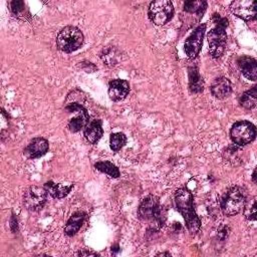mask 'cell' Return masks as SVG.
I'll list each match as a JSON object with an SVG mask.
<instances>
[{
    "mask_svg": "<svg viewBox=\"0 0 257 257\" xmlns=\"http://www.w3.org/2000/svg\"><path fill=\"white\" fill-rule=\"evenodd\" d=\"M174 199L177 210L182 214L189 232L192 234L197 233L201 227V220L194 209V198L192 193L188 189L181 188L175 192Z\"/></svg>",
    "mask_w": 257,
    "mask_h": 257,
    "instance_id": "1",
    "label": "cell"
},
{
    "mask_svg": "<svg viewBox=\"0 0 257 257\" xmlns=\"http://www.w3.org/2000/svg\"><path fill=\"white\" fill-rule=\"evenodd\" d=\"M213 18L215 19L216 26L208 33V43L210 54L214 58H218L225 50L227 40L226 28L228 26V20L220 17L219 14H214Z\"/></svg>",
    "mask_w": 257,
    "mask_h": 257,
    "instance_id": "2",
    "label": "cell"
},
{
    "mask_svg": "<svg viewBox=\"0 0 257 257\" xmlns=\"http://www.w3.org/2000/svg\"><path fill=\"white\" fill-rule=\"evenodd\" d=\"M138 214L141 220L154 223L159 228L165 222V211L160 204L159 198L154 195H149L142 201Z\"/></svg>",
    "mask_w": 257,
    "mask_h": 257,
    "instance_id": "3",
    "label": "cell"
},
{
    "mask_svg": "<svg viewBox=\"0 0 257 257\" xmlns=\"http://www.w3.org/2000/svg\"><path fill=\"white\" fill-rule=\"evenodd\" d=\"M246 203L245 194L242 188L238 186L231 187L223 196L221 201V210L226 216H235L239 214Z\"/></svg>",
    "mask_w": 257,
    "mask_h": 257,
    "instance_id": "4",
    "label": "cell"
},
{
    "mask_svg": "<svg viewBox=\"0 0 257 257\" xmlns=\"http://www.w3.org/2000/svg\"><path fill=\"white\" fill-rule=\"evenodd\" d=\"M83 43V34L80 29L75 26H66L59 31L56 37V44L58 48L70 53L77 50Z\"/></svg>",
    "mask_w": 257,
    "mask_h": 257,
    "instance_id": "5",
    "label": "cell"
},
{
    "mask_svg": "<svg viewBox=\"0 0 257 257\" xmlns=\"http://www.w3.org/2000/svg\"><path fill=\"white\" fill-rule=\"evenodd\" d=\"M149 18L150 20L158 25L162 26L168 23L174 14L173 3L169 0H157L153 1L149 6Z\"/></svg>",
    "mask_w": 257,
    "mask_h": 257,
    "instance_id": "6",
    "label": "cell"
},
{
    "mask_svg": "<svg viewBox=\"0 0 257 257\" xmlns=\"http://www.w3.org/2000/svg\"><path fill=\"white\" fill-rule=\"evenodd\" d=\"M230 134L233 143L242 147L254 141L256 137V127L248 120H240L233 124Z\"/></svg>",
    "mask_w": 257,
    "mask_h": 257,
    "instance_id": "7",
    "label": "cell"
},
{
    "mask_svg": "<svg viewBox=\"0 0 257 257\" xmlns=\"http://www.w3.org/2000/svg\"><path fill=\"white\" fill-rule=\"evenodd\" d=\"M47 199L46 189L40 186H30L23 195V204L29 211H39L43 208Z\"/></svg>",
    "mask_w": 257,
    "mask_h": 257,
    "instance_id": "8",
    "label": "cell"
},
{
    "mask_svg": "<svg viewBox=\"0 0 257 257\" xmlns=\"http://www.w3.org/2000/svg\"><path fill=\"white\" fill-rule=\"evenodd\" d=\"M205 31H206V24L199 25L185 41L184 50L189 58L194 59L195 57L198 56L203 45Z\"/></svg>",
    "mask_w": 257,
    "mask_h": 257,
    "instance_id": "9",
    "label": "cell"
},
{
    "mask_svg": "<svg viewBox=\"0 0 257 257\" xmlns=\"http://www.w3.org/2000/svg\"><path fill=\"white\" fill-rule=\"evenodd\" d=\"M65 109L69 112H75L76 114L69 119L68 121V128L72 133H77L80 130L84 128L89 120V115L87 113V110L79 103L72 102L70 104H67Z\"/></svg>",
    "mask_w": 257,
    "mask_h": 257,
    "instance_id": "10",
    "label": "cell"
},
{
    "mask_svg": "<svg viewBox=\"0 0 257 257\" xmlns=\"http://www.w3.org/2000/svg\"><path fill=\"white\" fill-rule=\"evenodd\" d=\"M230 10L235 16L245 21H252L256 17L257 2L254 0H236L231 3Z\"/></svg>",
    "mask_w": 257,
    "mask_h": 257,
    "instance_id": "11",
    "label": "cell"
},
{
    "mask_svg": "<svg viewBox=\"0 0 257 257\" xmlns=\"http://www.w3.org/2000/svg\"><path fill=\"white\" fill-rule=\"evenodd\" d=\"M48 149H49L48 141L42 137H37L32 139L29 142V144L25 147L23 151V155L28 159H36L45 155Z\"/></svg>",
    "mask_w": 257,
    "mask_h": 257,
    "instance_id": "12",
    "label": "cell"
},
{
    "mask_svg": "<svg viewBox=\"0 0 257 257\" xmlns=\"http://www.w3.org/2000/svg\"><path fill=\"white\" fill-rule=\"evenodd\" d=\"M232 83L224 76H220L213 80L211 84V93L218 99L227 98L232 93Z\"/></svg>",
    "mask_w": 257,
    "mask_h": 257,
    "instance_id": "13",
    "label": "cell"
},
{
    "mask_svg": "<svg viewBox=\"0 0 257 257\" xmlns=\"http://www.w3.org/2000/svg\"><path fill=\"white\" fill-rule=\"evenodd\" d=\"M130 92V84L124 79H113L108 85V95L113 101H120Z\"/></svg>",
    "mask_w": 257,
    "mask_h": 257,
    "instance_id": "14",
    "label": "cell"
},
{
    "mask_svg": "<svg viewBox=\"0 0 257 257\" xmlns=\"http://www.w3.org/2000/svg\"><path fill=\"white\" fill-rule=\"evenodd\" d=\"M237 63L242 74L247 79L253 81L257 79V62L255 58L250 56H241L238 58Z\"/></svg>",
    "mask_w": 257,
    "mask_h": 257,
    "instance_id": "15",
    "label": "cell"
},
{
    "mask_svg": "<svg viewBox=\"0 0 257 257\" xmlns=\"http://www.w3.org/2000/svg\"><path fill=\"white\" fill-rule=\"evenodd\" d=\"M102 133L103 131L101 126V120L99 119H93L89 121L84 127V137L91 144H96L101 139Z\"/></svg>",
    "mask_w": 257,
    "mask_h": 257,
    "instance_id": "16",
    "label": "cell"
},
{
    "mask_svg": "<svg viewBox=\"0 0 257 257\" xmlns=\"http://www.w3.org/2000/svg\"><path fill=\"white\" fill-rule=\"evenodd\" d=\"M84 219H85V214L83 212H75L74 214H72L64 227V233L67 236L75 235L80 229L81 225L83 224Z\"/></svg>",
    "mask_w": 257,
    "mask_h": 257,
    "instance_id": "17",
    "label": "cell"
},
{
    "mask_svg": "<svg viewBox=\"0 0 257 257\" xmlns=\"http://www.w3.org/2000/svg\"><path fill=\"white\" fill-rule=\"evenodd\" d=\"M72 187H73V185H71V184H69V185H64L61 183L55 184L53 182H48V183L44 184V188L46 189L47 193L56 199H61V198L65 197L70 192Z\"/></svg>",
    "mask_w": 257,
    "mask_h": 257,
    "instance_id": "18",
    "label": "cell"
},
{
    "mask_svg": "<svg viewBox=\"0 0 257 257\" xmlns=\"http://www.w3.org/2000/svg\"><path fill=\"white\" fill-rule=\"evenodd\" d=\"M189 88L193 93L202 92L204 89V81L199 73L198 67L193 65L189 67Z\"/></svg>",
    "mask_w": 257,
    "mask_h": 257,
    "instance_id": "19",
    "label": "cell"
},
{
    "mask_svg": "<svg viewBox=\"0 0 257 257\" xmlns=\"http://www.w3.org/2000/svg\"><path fill=\"white\" fill-rule=\"evenodd\" d=\"M256 86H253L249 90L245 91L241 98H240V104L246 108V109H252L256 106L257 103V90Z\"/></svg>",
    "mask_w": 257,
    "mask_h": 257,
    "instance_id": "20",
    "label": "cell"
},
{
    "mask_svg": "<svg viewBox=\"0 0 257 257\" xmlns=\"http://www.w3.org/2000/svg\"><path fill=\"white\" fill-rule=\"evenodd\" d=\"M94 168L98 170L101 173H104L108 175L111 178H117L119 177V171L116 166H114L112 163L108 161H101L94 164Z\"/></svg>",
    "mask_w": 257,
    "mask_h": 257,
    "instance_id": "21",
    "label": "cell"
},
{
    "mask_svg": "<svg viewBox=\"0 0 257 257\" xmlns=\"http://www.w3.org/2000/svg\"><path fill=\"white\" fill-rule=\"evenodd\" d=\"M207 7V2L203 0H191L184 3V10L188 13H198L204 12Z\"/></svg>",
    "mask_w": 257,
    "mask_h": 257,
    "instance_id": "22",
    "label": "cell"
},
{
    "mask_svg": "<svg viewBox=\"0 0 257 257\" xmlns=\"http://www.w3.org/2000/svg\"><path fill=\"white\" fill-rule=\"evenodd\" d=\"M126 143V137L122 133H113L109 138V145L111 150L119 151Z\"/></svg>",
    "mask_w": 257,
    "mask_h": 257,
    "instance_id": "23",
    "label": "cell"
},
{
    "mask_svg": "<svg viewBox=\"0 0 257 257\" xmlns=\"http://www.w3.org/2000/svg\"><path fill=\"white\" fill-rule=\"evenodd\" d=\"M10 7H11L12 13L17 17H24L28 13L26 5L23 1H19V0L12 1L10 3Z\"/></svg>",
    "mask_w": 257,
    "mask_h": 257,
    "instance_id": "24",
    "label": "cell"
},
{
    "mask_svg": "<svg viewBox=\"0 0 257 257\" xmlns=\"http://www.w3.org/2000/svg\"><path fill=\"white\" fill-rule=\"evenodd\" d=\"M244 215L248 220H256V200L249 201V204L244 205Z\"/></svg>",
    "mask_w": 257,
    "mask_h": 257,
    "instance_id": "25",
    "label": "cell"
},
{
    "mask_svg": "<svg viewBox=\"0 0 257 257\" xmlns=\"http://www.w3.org/2000/svg\"><path fill=\"white\" fill-rule=\"evenodd\" d=\"M77 255H79V256H87V255L96 256L97 254L94 253V252H90V251H79V252L77 253Z\"/></svg>",
    "mask_w": 257,
    "mask_h": 257,
    "instance_id": "26",
    "label": "cell"
},
{
    "mask_svg": "<svg viewBox=\"0 0 257 257\" xmlns=\"http://www.w3.org/2000/svg\"><path fill=\"white\" fill-rule=\"evenodd\" d=\"M252 181L254 183H256V170L253 171V174H252Z\"/></svg>",
    "mask_w": 257,
    "mask_h": 257,
    "instance_id": "27",
    "label": "cell"
},
{
    "mask_svg": "<svg viewBox=\"0 0 257 257\" xmlns=\"http://www.w3.org/2000/svg\"><path fill=\"white\" fill-rule=\"evenodd\" d=\"M159 255H161V256H163V255H167V256H169L170 254H169V253H161V254H159Z\"/></svg>",
    "mask_w": 257,
    "mask_h": 257,
    "instance_id": "28",
    "label": "cell"
}]
</instances>
